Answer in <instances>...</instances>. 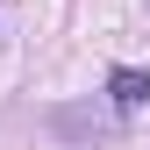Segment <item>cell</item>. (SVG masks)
<instances>
[{"label": "cell", "instance_id": "1", "mask_svg": "<svg viewBox=\"0 0 150 150\" xmlns=\"http://www.w3.org/2000/svg\"><path fill=\"white\" fill-rule=\"evenodd\" d=\"M107 100H115L122 115L150 107V71H143V64H115V71H107Z\"/></svg>", "mask_w": 150, "mask_h": 150}]
</instances>
